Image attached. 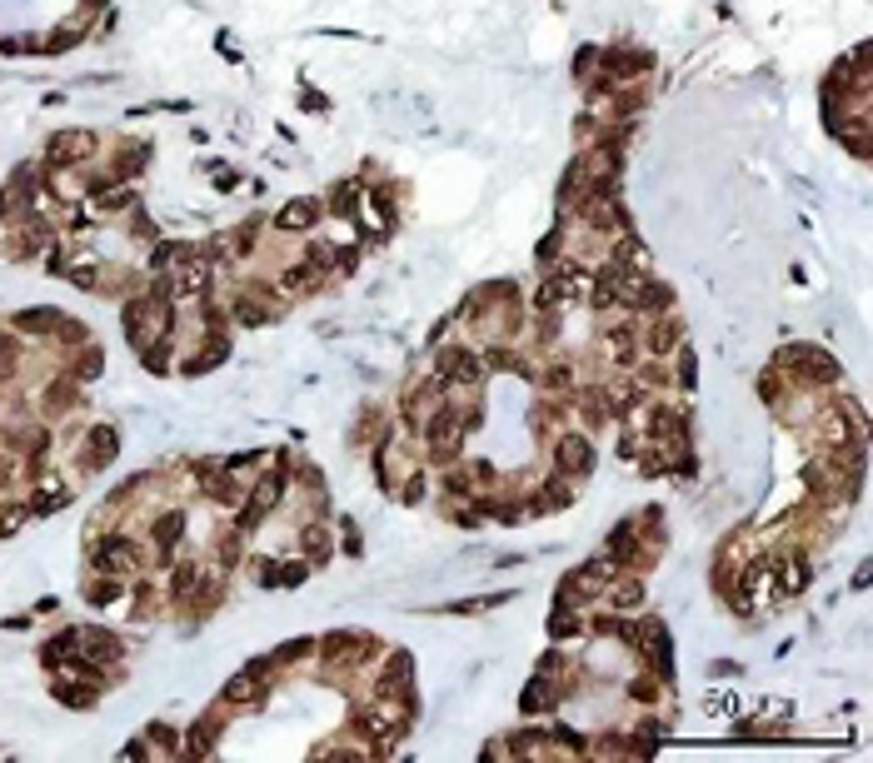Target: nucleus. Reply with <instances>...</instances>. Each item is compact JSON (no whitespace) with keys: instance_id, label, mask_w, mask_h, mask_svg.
I'll use <instances>...</instances> for the list:
<instances>
[{"instance_id":"f257e3e1","label":"nucleus","mask_w":873,"mask_h":763,"mask_svg":"<svg viewBox=\"0 0 873 763\" xmlns=\"http://www.w3.org/2000/svg\"><path fill=\"white\" fill-rule=\"evenodd\" d=\"M85 569L90 574H145L150 569V549L130 534V529H90L85 534Z\"/></svg>"},{"instance_id":"f03ea898","label":"nucleus","mask_w":873,"mask_h":763,"mask_svg":"<svg viewBox=\"0 0 873 763\" xmlns=\"http://www.w3.org/2000/svg\"><path fill=\"white\" fill-rule=\"evenodd\" d=\"M380 654H385V644L375 634H365V629H335V634L315 639V659H320L325 674H360Z\"/></svg>"},{"instance_id":"7ed1b4c3","label":"nucleus","mask_w":873,"mask_h":763,"mask_svg":"<svg viewBox=\"0 0 873 763\" xmlns=\"http://www.w3.org/2000/svg\"><path fill=\"white\" fill-rule=\"evenodd\" d=\"M774 365L794 380V389H834L844 380V365L829 350H819V345H784L774 355Z\"/></svg>"},{"instance_id":"20e7f679","label":"nucleus","mask_w":873,"mask_h":763,"mask_svg":"<svg viewBox=\"0 0 873 763\" xmlns=\"http://www.w3.org/2000/svg\"><path fill=\"white\" fill-rule=\"evenodd\" d=\"M430 375L449 384V394L454 389H484V380H489V370H484V360H479L474 345H444V340L435 345Z\"/></svg>"},{"instance_id":"39448f33","label":"nucleus","mask_w":873,"mask_h":763,"mask_svg":"<svg viewBox=\"0 0 873 763\" xmlns=\"http://www.w3.org/2000/svg\"><path fill=\"white\" fill-rule=\"evenodd\" d=\"M599 75L589 80V90H604V85H624V80H639L654 70V55L639 50V45H614V50H599Z\"/></svg>"},{"instance_id":"423d86ee","label":"nucleus","mask_w":873,"mask_h":763,"mask_svg":"<svg viewBox=\"0 0 873 763\" xmlns=\"http://www.w3.org/2000/svg\"><path fill=\"white\" fill-rule=\"evenodd\" d=\"M594 439L584 434V429H559L554 439H549V464H554V474H564V479H584L589 469H594Z\"/></svg>"},{"instance_id":"0eeeda50","label":"nucleus","mask_w":873,"mask_h":763,"mask_svg":"<svg viewBox=\"0 0 873 763\" xmlns=\"http://www.w3.org/2000/svg\"><path fill=\"white\" fill-rule=\"evenodd\" d=\"M370 694L375 699H400L410 714L420 709V699H415V659L400 649V654H385V669L375 674V684H370Z\"/></svg>"},{"instance_id":"6e6552de","label":"nucleus","mask_w":873,"mask_h":763,"mask_svg":"<svg viewBox=\"0 0 873 763\" xmlns=\"http://www.w3.org/2000/svg\"><path fill=\"white\" fill-rule=\"evenodd\" d=\"M594 350L614 365V370H634L639 365V320H609L599 335H594Z\"/></svg>"},{"instance_id":"1a4fd4ad","label":"nucleus","mask_w":873,"mask_h":763,"mask_svg":"<svg viewBox=\"0 0 873 763\" xmlns=\"http://www.w3.org/2000/svg\"><path fill=\"white\" fill-rule=\"evenodd\" d=\"M679 345H684V320H679L674 310L639 320V350H644L649 360H669Z\"/></svg>"},{"instance_id":"9d476101","label":"nucleus","mask_w":873,"mask_h":763,"mask_svg":"<svg viewBox=\"0 0 873 763\" xmlns=\"http://www.w3.org/2000/svg\"><path fill=\"white\" fill-rule=\"evenodd\" d=\"M75 654H85L100 669H125V639L100 624H75Z\"/></svg>"},{"instance_id":"9b49d317","label":"nucleus","mask_w":873,"mask_h":763,"mask_svg":"<svg viewBox=\"0 0 873 763\" xmlns=\"http://www.w3.org/2000/svg\"><path fill=\"white\" fill-rule=\"evenodd\" d=\"M115 454H120V429L115 424H95L80 439V449H75V474H100V469H110Z\"/></svg>"},{"instance_id":"f8f14e48","label":"nucleus","mask_w":873,"mask_h":763,"mask_svg":"<svg viewBox=\"0 0 873 763\" xmlns=\"http://www.w3.org/2000/svg\"><path fill=\"white\" fill-rule=\"evenodd\" d=\"M100 150V140L90 130H55L45 140V165H65V170H80L90 155Z\"/></svg>"},{"instance_id":"ddd939ff","label":"nucleus","mask_w":873,"mask_h":763,"mask_svg":"<svg viewBox=\"0 0 873 763\" xmlns=\"http://www.w3.org/2000/svg\"><path fill=\"white\" fill-rule=\"evenodd\" d=\"M624 310H629L634 320L664 315V310H674V290H669L664 280H654V275H634V280H629V295H624Z\"/></svg>"},{"instance_id":"4468645a","label":"nucleus","mask_w":873,"mask_h":763,"mask_svg":"<svg viewBox=\"0 0 873 763\" xmlns=\"http://www.w3.org/2000/svg\"><path fill=\"white\" fill-rule=\"evenodd\" d=\"M180 544H185V509H165V514H155V524H150V564L170 569Z\"/></svg>"},{"instance_id":"2eb2a0df","label":"nucleus","mask_w":873,"mask_h":763,"mask_svg":"<svg viewBox=\"0 0 873 763\" xmlns=\"http://www.w3.org/2000/svg\"><path fill=\"white\" fill-rule=\"evenodd\" d=\"M220 739H225V719H220V704L195 719L185 734H180V759H215L220 754Z\"/></svg>"},{"instance_id":"dca6fc26","label":"nucleus","mask_w":873,"mask_h":763,"mask_svg":"<svg viewBox=\"0 0 873 763\" xmlns=\"http://www.w3.org/2000/svg\"><path fill=\"white\" fill-rule=\"evenodd\" d=\"M569 419H574V394H539L534 409H529V429L539 439H554Z\"/></svg>"},{"instance_id":"f3484780","label":"nucleus","mask_w":873,"mask_h":763,"mask_svg":"<svg viewBox=\"0 0 873 763\" xmlns=\"http://www.w3.org/2000/svg\"><path fill=\"white\" fill-rule=\"evenodd\" d=\"M320 215H325V200H315V195H300V200H290V205H280V215L270 220L280 235H310L315 225H320Z\"/></svg>"},{"instance_id":"a211bd4d","label":"nucleus","mask_w":873,"mask_h":763,"mask_svg":"<svg viewBox=\"0 0 873 763\" xmlns=\"http://www.w3.org/2000/svg\"><path fill=\"white\" fill-rule=\"evenodd\" d=\"M70 499H75V489H70L60 474H40L35 489H30V499H25V514H30V519H45V514L65 509Z\"/></svg>"},{"instance_id":"6ab92c4d","label":"nucleus","mask_w":873,"mask_h":763,"mask_svg":"<svg viewBox=\"0 0 873 763\" xmlns=\"http://www.w3.org/2000/svg\"><path fill=\"white\" fill-rule=\"evenodd\" d=\"M300 559H310V569H325L335 559L330 519H300Z\"/></svg>"},{"instance_id":"aec40b11","label":"nucleus","mask_w":873,"mask_h":763,"mask_svg":"<svg viewBox=\"0 0 873 763\" xmlns=\"http://www.w3.org/2000/svg\"><path fill=\"white\" fill-rule=\"evenodd\" d=\"M599 604H609L614 614H639L644 609V574H614L599 589Z\"/></svg>"},{"instance_id":"412c9836","label":"nucleus","mask_w":873,"mask_h":763,"mask_svg":"<svg viewBox=\"0 0 873 763\" xmlns=\"http://www.w3.org/2000/svg\"><path fill=\"white\" fill-rule=\"evenodd\" d=\"M125 594H130V579H125V574H90V569H85L80 599H85L90 609H110V604H120Z\"/></svg>"},{"instance_id":"4be33fe9","label":"nucleus","mask_w":873,"mask_h":763,"mask_svg":"<svg viewBox=\"0 0 873 763\" xmlns=\"http://www.w3.org/2000/svg\"><path fill=\"white\" fill-rule=\"evenodd\" d=\"M754 389H759V399H764V404H769V409H774L784 424H789V399H794V394H804V389H794V380H789L779 365H769V370L759 375V384H754Z\"/></svg>"},{"instance_id":"5701e85b","label":"nucleus","mask_w":873,"mask_h":763,"mask_svg":"<svg viewBox=\"0 0 873 763\" xmlns=\"http://www.w3.org/2000/svg\"><path fill=\"white\" fill-rule=\"evenodd\" d=\"M534 384H544V394H574V389H579V370H574L569 355L554 350V355L534 370Z\"/></svg>"},{"instance_id":"b1692460","label":"nucleus","mask_w":873,"mask_h":763,"mask_svg":"<svg viewBox=\"0 0 873 763\" xmlns=\"http://www.w3.org/2000/svg\"><path fill=\"white\" fill-rule=\"evenodd\" d=\"M225 355H230V330H205V345L190 350V360L180 365V375H205V370H215Z\"/></svg>"},{"instance_id":"393cba45","label":"nucleus","mask_w":873,"mask_h":763,"mask_svg":"<svg viewBox=\"0 0 873 763\" xmlns=\"http://www.w3.org/2000/svg\"><path fill=\"white\" fill-rule=\"evenodd\" d=\"M330 205V215H340V220H360V210H365V180L355 175V180H340V185H330V195H325Z\"/></svg>"},{"instance_id":"a878e982","label":"nucleus","mask_w":873,"mask_h":763,"mask_svg":"<svg viewBox=\"0 0 873 763\" xmlns=\"http://www.w3.org/2000/svg\"><path fill=\"white\" fill-rule=\"evenodd\" d=\"M210 564L225 569V574H235V569L245 564V534H240L235 524H225V529L215 534V544H210Z\"/></svg>"},{"instance_id":"bb28decb","label":"nucleus","mask_w":873,"mask_h":763,"mask_svg":"<svg viewBox=\"0 0 873 763\" xmlns=\"http://www.w3.org/2000/svg\"><path fill=\"white\" fill-rule=\"evenodd\" d=\"M474 494H479V484H474L469 464H449V469H439V499H444V504H464V499H474Z\"/></svg>"},{"instance_id":"cd10ccee","label":"nucleus","mask_w":873,"mask_h":763,"mask_svg":"<svg viewBox=\"0 0 873 763\" xmlns=\"http://www.w3.org/2000/svg\"><path fill=\"white\" fill-rule=\"evenodd\" d=\"M380 434H390V414H385L380 404H365L360 419H355V429H350V444H355V449H370Z\"/></svg>"},{"instance_id":"c85d7f7f","label":"nucleus","mask_w":873,"mask_h":763,"mask_svg":"<svg viewBox=\"0 0 873 763\" xmlns=\"http://www.w3.org/2000/svg\"><path fill=\"white\" fill-rule=\"evenodd\" d=\"M50 694H55L65 709H95V704H100V689H95V684H80V679H65V674L50 679Z\"/></svg>"},{"instance_id":"c756f323","label":"nucleus","mask_w":873,"mask_h":763,"mask_svg":"<svg viewBox=\"0 0 873 763\" xmlns=\"http://www.w3.org/2000/svg\"><path fill=\"white\" fill-rule=\"evenodd\" d=\"M549 709H554V679L534 674V679L524 684V694H519V714H524V719H539V714H549Z\"/></svg>"},{"instance_id":"7c9ffc66","label":"nucleus","mask_w":873,"mask_h":763,"mask_svg":"<svg viewBox=\"0 0 873 763\" xmlns=\"http://www.w3.org/2000/svg\"><path fill=\"white\" fill-rule=\"evenodd\" d=\"M145 155H150V145H145V140H125V145H115L110 175H115V180H135V175L145 170Z\"/></svg>"},{"instance_id":"2f4dec72","label":"nucleus","mask_w":873,"mask_h":763,"mask_svg":"<svg viewBox=\"0 0 873 763\" xmlns=\"http://www.w3.org/2000/svg\"><path fill=\"white\" fill-rule=\"evenodd\" d=\"M634 529H639V539H644L649 549H664V544H669V529H664V509H659V504H649L644 514H634Z\"/></svg>"},{"instance_id":"473e14b6","label":"nucleus","mask_w":873,"mask_h":763,"mask_svg":"<svg viewBox=\"0 0 873 763\" xmlns=\"http://www.w3.org/2000/svg\"><path fill=\"white\" fill-rule=\"evenodd\" d=\"M395 499H400L405 509L425 504V499H430V469H410V474H405V484H395Z\"/></svg>"},{"instance_id":"72a5a7b5","label":"nucleus","mask_w":873,"mask_h":763,"mask_svg":"<svg viewBox=\"0 0 873 763\" xmlns=\"http://www.w3.org/2000/svg\"><path fill=\"white\" fill-rule=\"evenodd\" d=\"M624 694H629L634 704H644V709H649V704H659V699L669 694V684H664V679H654V674H634Z\"/></svg>"},{"instance_id":"f704fd0d","label":"nucleus","mask_w":873,"mask_h":763,"mask_svg":"<svg viewBox=\"0 0 873 763\" xmlns=\"http://www.w3.org/2000/svg\"><path fill=\"white\" fill-rule=\"evenodd\" d=\"M145 739H150V749H155V754H165V759H180V734H175L170 724L150 719V724H145Z\"/></svg>"},{"instance_id":"c9c22d12","label":"nucleus","mask_w":873,"mask_h":763,"mask_svg":"<svg viewBox=\"0 0 873 763\" xmlns=\"http://www.w3.org/2000/svg\"><path fill=\"white\" fill-rule=\"evenodd\" d=\"M549 634H554V639H574V634H584V614L554 604V614H549Z\"/></svg>"},{"instance_id":"e433bc0d","label":"nucleus","mask_w":873,"mask_h":763,"mask_svg":"<svg viewBox=\"0 0 873 763\" xmlns=\"http://www.w3.org/2000/svg\"><path fill=\"white\" fill-rule=\"evenodd\" d=\"M669 380H674V389H694L699 384V365H694V350H674V365H669Z\"/></svg>"},{"instance_id":"4c0bfd02","label":"nucleus","mask_w":873,"mask_h":763,"mask_svg":"<svg viewBox=\"0 0 873 763\" xmlns=\"http://www.w3.org/2000/svg\"><path fill=\"white\" fill-rule=\"evenodd\" d=\"M270 659H275V669L285 674L290 664H305V659H315V639H295V644H285V649H270Z\"/></svg>"},{"instance_id":"58836bf2","label":"nucleus","mask_w":873,"mask_h":763,"mask_svg":"<svg viewBox=\"0 0 873 763\" xmlns=\"http://www.w3.org/2000/svg\"><path fill=\"white\" fill-rule=\"evenodd\" d=\"M100 370H105V360H100V350H95V345H85V355L75 350V365H65V375H70V380H80V384L95 380Z\"/></svg>"},{"instance_id":"ea45409f","label":"nucleus","mask_w":873,"mask_h":763,"mask_svg":"<svg viewBox=\"0 0 873 763\" xmlns=\"http://www.w3.org/2000/svg\"><path fill=\"white\" fill-rule=\"evenodd\" d=\"M250 579H255L260 589H280V559L255 554V559H250Z\"/></svg>"},{"instance_id":"a19ab883","label":"nucleus","mask_w":873,"mask_h":763,"mask_svg":"<svg viewBox=\"0 0 873 763\" xmlns=\"http://www.w3.org/2000/svg\"><path fill=\"white\" fill-rule=\"evenodd\" d=\"M335 524H340V549H345L350 559H360V554H365V539H360V529H355V519H345V514H340Z\"/></svg>"},{"instance_id":"79ce46f5","label":"nucleus","mask_w":873,"mask_h":763,"mask_svg":"<svg viewBox=\"0 0 873 763\" xmlns=\"http://www.w3.org/2000/svg\"><path fill=\"white\" fill-rule=\"evenodd\" d=\"M310 579V559H290V564H280V589H300Z\"/></svg>"},{"instance_id":"37998d69","label":"nucleus","mask_w":873,"mask_h":763,"mask_svg":"<svg viewBox=\"0 0 873 763\" xmlns=\"http://www.w3.org/2000/svg\"><path fill=\"white\" fill-rule=\"evenodd\" d=\"M559 335H564V320H559V315H539V325H534V340H539V345L549 350V345H554Z\"/></svg>"},{"instance_id":"c03bdc74","label":"nucleus","mask_w":873,"mask_h":763,"mask_svg":"<svg viewBox=\"0 0 873 763\" xmlns=\"http://www.w3.org/2000/svg\"><path fill=\"white\" fill-rule=\"evenodd\" d=\"M15 474H20V454H10V449H0V494L15 484Z\"/></svg>"},{"instance_id":"a18cd8bd","label":"nucleus","mask_w":873,"mask_h":763,"mask_svg":"<svg viewBox=\"0 0 873 763\" xmlns=\"http://www.w3.org/2000/svg\"><path fill=\"white\" fill-rule=\"evenodd\" d=\"M125 759H150V739H145V734L130 739V744H125Z\"/></svg>"},{"instance_id":"49530a36","label":"nucleus","mask_w":873,"mask_h":763,"mask_svg":"<svg viewBox=\"0 0 873 763\" xmlns=\"http://www.w3.org/2000/svg\"><path fill=\"white\" fill-rule=\"evenodd\" d=\"M325 105H330L325 95H315V90H305V110H325Z\"/></svg>"}]
</instances>
